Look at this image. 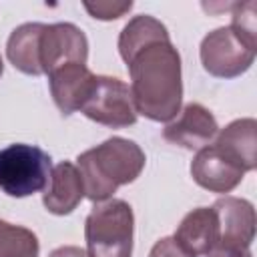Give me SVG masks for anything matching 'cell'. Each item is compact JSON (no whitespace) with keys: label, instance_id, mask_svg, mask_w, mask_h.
<instances>
[{"label":"cell","instance_id":"5","mask_svg":"<svg viewBox=\"0 0 257 257\" xmlns=\"http://www.w3.org/2000/svg\"><path fill=\"white\" fill-rule=\"evenodd\" d=\"M80 112L96 124L110 128H124L137 122V108L131 96V88L116 76L96 74L88 96L84 98Z\"/></svg>","mask_w":257,"mask_h":257},{"label":"cell","instance_id":"21","mask_svg":"<svg viewBox=\"0 0 257 257\" xmlns=\"http://www.w3.org/2000/svg\"><path fill=\"white\" fill-rule=\"evenodd\" d=\"M48 257H88V253H86V249L76 247V245H62V247H56L54 251H50Z\"/></svg>","mask_w":257,"mask_h":257},{"label":"cell","instance_id":"16","mask_svg":"<svg viewBox=\"0 0 257 257\" xmlns=\"http://www.w3.org/2000/svg\"><path fill=\"white\" fill-rule=\"evenodd\" d=\"M159 38H171L167 26L157 20L151 14H139L135 18H131L124 28L118 34V52L120 58L126 60L131 54H135L141 46L159 40Z\"/></svg>","mask_w":257,"mask_h":257},{"label":"cell","instance_id":"7","mask_svg":"<svg viewBox=\"0 0 257 257\" xmlns=\"http://www.w3.org/2000/svg\"><path fill=\"white\" fill-rule=\"evenodd\" d=\"M86 60H88V40L86 34L76 24L72 22L44 24L40 36V64L46 76L64 64L70 62L86 64Z\"/></svg>","mask_w":257,"mask_h":257},{"label":"cell","instance_id":"13","mask_svg":"<svg viewBox=\"0 0 257 257\" xmlns=\"http://www.w3.org/2000/svg\"><path fill=\"white\" fill-rule=\"evenodd\" d=\"M84 199V187L76 165L62 161L50 171L48 185L42 193V205L52 215H70Z\"/></svg>","mask_w":257,"mask_h":257},{"label":"cell","instance_id":"17","mask_svg":"<svg viewBox=\"0 0 257 257\" xmlns=\"http://www.w3.org/2000/svg\"><path fill=\"white\" fill-rule=\"evenodd\" d=\"M40 243L34 231L0 219V257H38Z\"/></svg>","mask_w":257,"mask_h":257},{"label":"cell","instance_id":"20","mask_svg":"<svg viewBox=\"0 0 257 257\" xmlns=\"http://www.w3.org/2000/svg\"><path fill=\"white\" fill-rule=\"evenodd\" d=\"M149 257H193V255H189L173 237H163L153 245Z\"/></svg>","mask_w":257,"mask_h":257},{"label":"cell","instance_id":"19","mask_svg":"<svg viewBox=\"0 0 257 257\" xmlns=\"http://www.w3.org/2000/svg\"><path fill=\"white\" fill-rule=\"evenodd\" d=\"M82 6L96 20H116L133 8V2L131 0L128 2H96V4L84 2Z\"/></svg>","mask_w":257,"mask_h":257},{"label":"cell","instance_id":"11","mask_svg":"<svg viewBox=\"0 0 257 257\" xmlns=\"http://www.w3.org/2000/svg\"><path fill=\"white\" fill-rule=\"evenodd\" d=\"M94 76L96 74L90 72V68L86 64H80V62L64 64V66H60L48 74L52 100L64 116L80 110L84 98L90 92Z\"/></svg>","mask_w":257,"mask_h":257},{"label":"cell","instance_id":"8","mask_svg":"<svg viewBox=\"0 0 257 257\" xmlns=\"http://www.w3.org/2000/svg\"><path fill=\"white\" fill-rule=\"evenodd\" d=\"M219 219V245L227 249H249L255 239V207L243 197L225 195L211 205Z\"/></svg>","mask_w":257,"mask_h":257},{"label":"cell","instance_id":"9","mask_svg":"<svg viewBox=\"0 0 257 257\" xmlns=\"http://www.w3.org/2000/svg\"><path fill=\"white\" fill-rule=\"evenodd\" d=\"M219 124L213 112L199 104L189 102L179 110V116L163 128V139L187 151H201L217 137Z\"/></svg>","mask_w":257,"mask_h":257},{"label":"cell","instance_id":"15","mask_svg":"<svg viewBox=\"0 0 257 257\" xmlns=\"http://www.w3.org/2000/svg\"><path fill=\"white\" fill-rule=\"evenodd\" d=\"M44 24L42 22H26L12 30L8 42H6V56L10 64L30 76H40L42 64H40V36H42Z\"/></svg>","mask_w":257,"mask_h":257},{"label":"cell","instance_id":"12","mask_svg":"<svg viewBox=\"0 0 257 257\" xmlns=\"http://www.w3.org/2000/svg\"><path fill=\"white\" fill-rule=\"evenodd\" d=\"M219 219L213 207H197L179 223L173 239L193 257L209 255L219 245Z\"/></svg>","mask_w":257,"mask_h":257},{"label":"cell","instance_id":"18","mask_svg":"<svg viewBox=\"0 0 257 257\" xmlns=\"http://www.w3.org/2000/svg\"><path fill=\"white\" fill-rule=\"evenodd\" d=\"M255 10H257V4H255L253 0L233 4V14H231L233 18H231V24H229V28H231L239 38H243L247 44H251V46H257Z\"/></svg>","mask_w":257,"mask_h":257},{"label":"cell","instance_id":"4","mask_svg":"<svg viewBox=\"0 0 257 257\" xmlns=\"http://www.w3.org/2000/svg\"><path fill=\"white\" fill-rule=\"evenodd\" d=\"M52 159L36 145L14 143L0 149V191L8 197H30L46 189Z\"/></svg>","mask_w":257,"mask_h":257},{"label":"cell","instance_id":"22","mask_svg":"<svg viewBox=\"0 0 257 257\" xmlns=\"http://www.w3.org/2000/svg\"><path fill=\"white\" fill-rule=\"evenodd\" d=\"M207 257H253L251 249H227V247H215Z\"/></svg>","mask_w":257,"mask_h":257},{"label":"cell","instance_id":"1","mask_svg":"<svg viewBox=\"0 0 257 257\" xmlns=\"http://www.w3.org/2000/svg\"><path fill=\"white\" fill-rule=\"evenodd\" d=\"M131 74V96L137 114L155 122L173 120L183 102L181 54L171 38L141 46L124 60Z\"/></svg>","mask_w":257,"mask_h":257},{"label":"cell","instance_id":"3","mask_svg":"<svg viewBox=\"0 0 257 257\" xmlns=\"http://www.w3.org/2000/svg\"><path fill=\"white\" fill-rule=\"evenodd\" d=\"M133 237V207L122 199H106L96 203L84 221L88 257H131Z\"/></svg>","mask_w":257,"mask_h":257},{"label":"cell","instance_id":"6","mask_svg":"<svg viewBox=\"0 0 257 257\" xmlns=\"http://www.w3.org/2000/svg\"><path fill=\"white\" fill-rule=\"evenodd\" d=\"M255 48L239 38L229 26L211 30L199 48L203 68L217 78H235L247 72L255 60Z\"/></svg>","mask_w":257,"mask_h":257},{"label":"cell","instance_id":"14","mask_svg":"<svg viewBox=\"0 0 257 257\" xmlns=\"http://www.w3.org/2000/svg\"><path fill=\"white\" fill-rule=\"evenodd\" d=\"M213 145L243 173L253 171L257 167V120L247 116L229 122L219 128Z\"/></svg>","mask_w":257,"mask_h":257},{"label":"cell","instance_id":"23","mask_svg":"<svg viewBox=\"0 0 257 257\" xmlns=\"http://www.w3.org/2000/svg\"><path fill=\"white\" fill-rule=\"evenodd\" d=\"M2 72H4V62H2V56H0V76H2Z\"/></svg>","mask_w":257,"mask_h":257},{"label":"cell","instance_id":"2","mask_svg":"<svg viewBox=\"0 0 257 257\" xmlns=\"http://www.w3.org/2000/svg\"><path fill=\"white\" fill-rule=\"evenodd\" d=\"M147 157L143 149L124 137H110L100 145L84 151L76 159V169L82 179L84 197L92 203L110 199L118 187L135 183Z\"/></svg>","mask_w":257,"mask_h":257},{"label":"cell","instance_id":"10","mask_svg":"<svg viewBox=\"0 0 257 257\" xmlns=\"http://www.w3.org/2000/svg\"><path fill=\"white\" fill-rule=\"evenodd\" d=\"M191 177L201 189L225 195L243 181L245 173L235 163H231L215 145H207L193 157Z\"/></svg>","mask_w":257,"mask_h":257}]
</instances>
